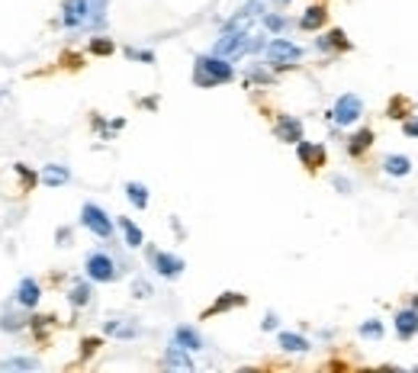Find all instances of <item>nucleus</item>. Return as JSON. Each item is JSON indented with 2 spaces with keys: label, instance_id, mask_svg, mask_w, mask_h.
<instances>
[{
  "label": "nucleus",
  "instance_id": "f257e3e1",
  "mask_svg": "<svg viewBox=\"0 0 418 373\" xmlns=\"http://www.w3.org/2000/svg\"><path fill=\"white\" fill-rule=\"evenodd\" d=\"M235 77L232 65L219 55H200L193 65V84L196 87H216V84H229Z\"/></svg>",
  "mask_w": 418,
  "mask_h": 373
},
{
  "label": "nucleus",
  "instance_id": "f03ea898",
  "mask_svg": "<svg viewBox=\"0 0 418 373\" xmlns=\"http://www.w3.org/2000/svg\"><path fill=\"white\" fill-rule=\"evenodd\" d=\"M248 52H251V33H232V29H222V36L212 45V55H219V59H226V61L242 59Z\"/></svg>",
  "mask_w": 418,
  "mask_h": 373
},
{
  "label": "nucleus",
  "instance_id": "7ed1b4c3",
  "mask_svg": "<svg viewBox=\"0 0 418 373\" xmlns=\"http://www.w3.org/2000/svg\"><path fill=\"white\" fill-rule=\"evenodd\" d=\"M264 55H268V61L274 68H293L302 59V49L290 39H270L268 45H264Z\"/></svg>",
  "mask_w": 418,
  "mask_h": 373
},
{
  "label": "nucleus",
  "instance_id": "20e7f679",
  "mask_svg": "<svg viewBox=\"0 0 418 373\" xmlns=\"http://www.w3.org/2000/svg\"><path fill=\"white\" fill-rule=\"evenodd\" d=\"M84 271H87V280L93 283H113L116 280V261L109 254H103V251H93V254H87V261H84Z\"/></svg>",
  "mask_w": 418,
  "mask_h": 373
},
{
  "label": "nucleus",
  "instance_id": "39448f33",
  "mask_svg": "<svg viewBox=\"0 0 418 373\" xmlns=\"http://www.w3.org/2000/svg\"><path fill=\"white\" fill-rule=\"evenodd\" d=\"M81 225L87 232L97 235V238H109V235H113V219H109L107 209H100L97 203H84L81 206Z\"/></svg>",
  "mask_w": 418,
  "mask_h": 373
},
{
  "label": "nucleus",
  "instance_id": "423d86ee",
  "mask_svg": "<svg viewBox=\"0 0 418 373\" xmlns=\"http://www.w3.org/2000/svg\"><path fill=\"white\" fill-rule=\"evenodd\" d=\"M360 113H364V100H360L357 93H344V97H338V103H334L332 119L338 125H354L360 119Z\"/></svg>",
  "mask_w": 418,
  "mask_h": 373
},
{
  "label": "nucleus",
  "instance_id": "0eeeda50",
  "mask_svg": "<svg viewBox=\"0 0 418 373\" xmlns=\"http://www.w3.org/2000/svg\"><path fill=\"white\" fill-rule=\"evenodd\" d=\"M148 257H151V267H155L158 277H164V280H177V277L184 274V267H187L184 257L171 254V251H155V248H151Z\"/></svg>",
  "mask_w": 418,
  "mask_h": 373
},
{
  "label": "nucleus",
  "instance_id": "6e6552de",
  "mask_svg": "<svg viewBox=\"0 0 418 373\" xmlns=\"http://www.w3.org/2000/svg\"><path fill=\"white\" fill-rule=\"evenodd\" d=\"M87 17H91V0H65V10H61V26L65 29L84 26Z\"/></svg>",
  "mask_w": 418,
  "mask_h": 373
},
{
  "label": "nucleus",
  "instance_id": "1a4fd4ad",
  "mask_svg": "<svg viewBox=\"0 0 418 373\" xmlns=\"http://www.w3.org/2000/svg\"><path fill=\"white\" fill-rule=\"evenodd\" d=\"M296 155H300L302 167H309V171H316V167H322V161H325V149L322 145H316V142H296Z\"/></svg>",
  "mask_w": 418,
  "mask_h": 373
},
{
  "label": "nucleus",
  "instance_id": "9d476101",
  "mask_svg": "<svg viewBox=\"0 0 418 373\" xmlns=\"http://www.w3.org/2000/svg\"><path fill=\"white\" fill-rule=\"evenodd\" d=\"M39 299H42V287L36 283V277H23L17 287V303L23 309H36L39 306Z\"/></svg>",
  "mask_w": 418,
  "mask_h": 373
},
{
  "label": "nucleus",
  "instance_id": "9b49d317",
  "mask_svg": "<svg viewBox=\"0 0 418 373\" xmlns=\"http://www.w3.org/2000/svg\"><path fill=\"white\" fill-rule=\"evenodd\" d=\"M274 135L280 142H290V145H296V142L302 139V123L296 116H280L274 125Z\"/></svg>",
  "mask_w": 418,
  "mask_h": 373
},
{
  "label": "nucleus",
  "instance_id": "f8f14e48",
  "mask_svg": "<svg viewBox=\"0 0 418 373\" xmlns=\"http://www.w3.org/2000/svg\"><path fill=\"white\" fill-rule=\"evenodd\" d=\"M107 335L129 341V338H139V335H142V328H139L132 319H109V322H107Z\"/></svg>",
  "mask_w": 418,
  "mask_h": 373
},
{
  "label": "nucleus",
  "instance_id": "ddd939ff",
  "mask_svg": "<svg viewBox=\"0 0 418 373\" xmlns=\"http://www.w3.org/2000/svg\"><path fill=\"white\" fill-rule=\"evenodd\" d=\"M164 367L167 370H193V360H190V351H184L180 344H171L164 354Z\"/></svg>",
  "mask_w": 418,
  "mask_h": 373
},
{
  "label": "nucleus",
  "instance_id": "4468645a",
  "mask_svg": "<svg viewBox=\"0 0 418 373\" xmlns=\"http://www.w3.org/2000/svg\"><path fill=\"white\" fill-rule=\"evenodd\" d=\"M174 344H180L184 351H203V338H200V332L196 328H190V325H180L174 332Z\"/></svg>",
  "mask_w": 418,
  "mask_h": 373
},
{
  "label": "nucleus",
  "instance_id": "2eb2a0df",
  "mask_svg": "<svg viewBox=\"0 0 418 373\" xmlns=\"http://www.w3.org/2000/svg\"><path fill=\"white\" fill-rule=\"evenodd\" d=\"M71 181V171L65 165H45L42 167V183L45 187H65Z\"/></svg>",
  "mask_w": 418,
  "mask_h": 373
},
{
  "label": "nucleus",
  "instance_id": "dca6fc26",
  "mask_svg": "<svg viewBox=\"0 0 418 373\" xmlns=\"http://www.w3.org/2000/svg\"><path fill=\"white\" fill-rule=\"evenodd\" d=\"M325 20H328L325 7H309L300 17V29H306V33H316V29H322V26H325Z\"/></svg>",
  "mask_w": 418,
  "mask_h": 373
},
{
  "label": "nucleus",
  "instance_id": "f3484780",
  "mask_svg": "<svg viewBox=\"0 0 418 373\" xmlns=\"http://www.w3.org/2000/svg\"><path fill=\"white\" fill-rule=\"evenodd\" d=\"M396 332H399V338H412V335H418V312L415 309H405V312L396 315Z\"/></svg>",
  "mask_w": 418,
  "mask_h": 373
},
{
  "label": "nucleus",
  "instance_id": "a211bd4d",
  "mask_svg": "<svg viewBox=\"0 0 418 373\" xmlns=\"http://www.w3.org/2000/svg\"><path fill=\"white\" fill-rule=\"evenodd\" d=\"M383 171L389 177H405L412 171V161L405 155H386L383 158Z\"/></svg>",
  "mask_w": 418,
  "mask_h": 373
},
{
  "label": "nucleus",
  "instance_id": "6ab92c4d",
  "mask_svg": "<svg viewBox=\"0 0 418 373\" xmlns=\"http://www.w3.org/2000/svg\"><path fill=\"white\" fill-rule=\"evenodd\" d=\"M119 229H123V235H125V245H129V248H142L145 245V235H142V229H139V225L132 222V219H119Z\"/></svg>",
  "mask_w": 418,
  "mask_h": 373
},
{
  "label": "nucleus",
  "instance_id": "aec40b11",
  "mask_svg": "<svg viewBox=\"0 0 418 373\" xmlns=\"http://www.w3.org/2000/svg\"><path fill=\"white\" fill-rule=\"evenodd\" d=\"M125 197H129V203H132L135 209H145L148 206V187L139 181H129L125 183Z\"/></svg>",
  "mask_w": 418,
  "mask_h": 373
},
{
  "label": "nucleus",
  "instance_id": "412c9836",
  "mask_svg": "<svg viewBox=\"0 0 418 373\" xmlns=\"http://www.w3.org/2000/svg\"><path fill=\"white\" fill-rule=\"evenodd\" d=\"M280 348L284 351H290V354H306V351H309V341L302 338V335H293V332H284L280 335Z\"/></svg>",
  "mask_w": 418,
  "mask_h": 373
},
{
  "label": "nucleus",
  "instance_id": "4be33fe9",
  "mask_svg": "<svg viewBox=\"0 0 418 373\" xmlns=\"http://www.w3.org/2000/svg\"><path fill=\"white\" fill-rule=\"evenodd\" d=\"M0 370H10V373L39 370V360H36V357H7V360H0Z\"/></svg>",
  "mask_w": 418,
  "mask_h": 373
},
{
  "label": "nucleus",
  "instance_id": "5701e85b",
  "mask_svg": "<svg viewBox=\"0 0 418 373\" xmlns=\"http://www.w3.org/2000/svg\"><path fill=\"white\" fill-rule=\"evenodd\" d=\"M235 306H245V296L242 293H226L222 299H216L212 306L206 309V315H216V312H229V309H235Z\"/></svg>",
  "mask_w": 418,
  "mask_h": 373
},
{
  "label": "nucleus",
  "instance_id": "b1692460",
  "mask_svg": "<svg viewBox=\"0 0 418 373\" xmlns=\"http://www.w3.org/2000/svg\"><path fill=\"white\" fill-rule=\"evenodd\" d=\"M68 299H71V306H87L91 303V283L81 280L71 287V293H68Z\"/></svg>",
  "mask_w": 418,
  "mask_h": 373
},
{
  "label": "nucleus",
  "instance_id": "393cba45",
  "mask_svg": "<svg viewBox=\"0 0 418 373\" xmlns=\"http://www.w3.org/2000/svg\"><path fill=\"white\" fill-rule=\"evenodd\" d=\"M370 142H373V132H370V129H360L357 135H351V142H348V151H351V155H360V151L370 149Z\"/></svg>",
  "mask_w": 418,
  "mask_h": 373
},
{
  "label": "nucleus",
  "instance_id": "a878e982",
  "mask_svg": "<svg viewBox=\"0 0 418 373\" xmlns=\"http://www.w3.org/2000/svg\"><path fill=\"white\" fill-rule=\"evenodd\" d=\"M318 49L325 52V49H348V39H344L341 29H334L332 36H325V39H318Z\"/></svg>",
  "mask_w": 418,
  "mask_h": 373
},
{
  "label": "nucleus",
  "instance_id": "bb28decb",
  "mask_svg": "<svg viewBox=\"0 0 418 373\" xmlns=\"http://www.w3.org/2000/svg\"><path fill=\"white\" fill-rule=\"evenodd\" d=\"M113 39H103V36H97V39H91V45H87V52L91 55H113Z\"/></svg>",
  "mask_w": 418,
  "mask_h": 373
},
{
  "label": "nucleus",
  "instance_id": "cd10ccee",
  "mask_svg": "<svg viewBox=\"0 0 418 373\" xmlns=\"http://www.w3.org/2000/svg\"><path fill=\"white\" fill-rule=\"evenodd\" d=\"M360 335H364V338H383V325L376 322V319H370V322L360 325Z\"/></svg>",
  "mask_w": 418,
  "mask_h": 373
},
{
  "label": "nucleus",
  "instance_id": "c85d7f7f",
  "mask_svg": "<svg viewBox=\"0 0 418 373\" xmlns=\"http://www.w3.org/2000/svg\"><path fill=\"white\" fill-rule=\"evenodd\" d=\"M0 328H3V332H20L23 322H20L17 315H0Z\"/></svg>",
  "mask_w": 418,
  "mask_h": 373
},
{
  "label": "nucleus",
  "instance_id": "c756f323",
  "mask_svg": "<svg viewBox=\"0 0 418 373\" xmlns=\"http://www.w3.org/2000/svg\"><path fill=\"white\" fill-rule=\"evenodd\" d=\"M264 26H268L270 33H280V29L286 26V20H284V17H274V13H268V17H264Z\"/></svg>",
  "mask_w": 418,
  "mask_h": 373
},
{
  "label": "nucleus",
  "instance_id": "7c9ffc66",
  "mask_svg": "<svg viewBox=\"0 0 418 373\" xmlns=\"http://www.w3.org/2000/svg\"><path fill=\"white\" fill-rule=\"evenodd\" d=\"M13 171H17V174L23 177V183H26V187H33V183L39 181V177H36V174H33V171H29V167H26V165H17V167H13Z\"/></svg>",
  "mask_w": 418,
  "mask_h": 373
},
{
  "label": "nucleus",
  "instance_id": "2f4dec72",
  "mask_svg": "<svg viewBox=\"0 0 418 373\" xmlns=\"http://www.w3.org/2000/svg\"><path fill=\"white\" fill-rule=\"evenodd\" d=\"M132 293H135L139 299H148V296H151V287H148L145 280H135V283H132Z\"/></svg>",
  "mask_w": 418,
  "mask_h": 373
},
{
  "label": "nucleus",
  "instance_id": "473e14b6",
  "mask_svg": "<svg viewBox=\"0 0 418 373\" xmlns=\"http://www.w3.org/2000/svg\"><path fill=\"white\" fill-rule=\"evenodd\" d=\"M125 55H129V59H139V61H148V65L155 61V55H151V52H135V49H129Z\"/></svg>",
  "mask_w": 418,
  "mask_h": 373
},
{
  "label": "nucleus",
  "instance_id": "72a5a7b5",
  "mask_svg": "<svg viewBox=\"0 0 418 373\" xmlns=\"http://www.w3.org/2000/svg\"><path fill=\"white\" fill-rule=\"evenodd\" d=\"M334 187H338V190H341V193H348V190H351V183L344 181V177H334Z\"/></svg>",
  "mask_w": 418,
  "mask_h": 373
},
{
  "label": "nucleus",
  "instance_id": "f704fd0d",
  "mask_svg": "<svg viewBox=\"0 0 418 373\" xmlns=\"http://www.w3.org/2000/svg\"><path fill=\"white\" fill-rule=\"evenodd\" d=\"M270 328H277V315H264V332H270Z\"/></svg>",
  "mask_w": 418,
  "mask_h": 373
},
{
  "label": "nucleus",
  "instance_id": "c9c22d12",
  "mask_svg": "<svg viewBox=\"0 0 418 373\" xmlns=\"http://www.w3.org/2000/svg\"><path fill=\"white\" fill-rule=\"evenodd\" d=\"M405 132H409V135H418V119H415V123H405Z\"/></svg>",
  "mask_w": 418,
  "mask_h": 373
},
{
  "label": "nucleus",
  "instance_id": "e433bc0d",
  "mask_svg": "<svg viewBox=\"0 0 418 373\" xmlns=\"http://www.w3.org/2000/svg\"><path fill=\"white\" fill-rule=\"evenodd\" d=\"M280 3H290V0H280Z\"/></svg>",
  "mask_w": 418,
  "mask_h": 373
}]
</instances>
